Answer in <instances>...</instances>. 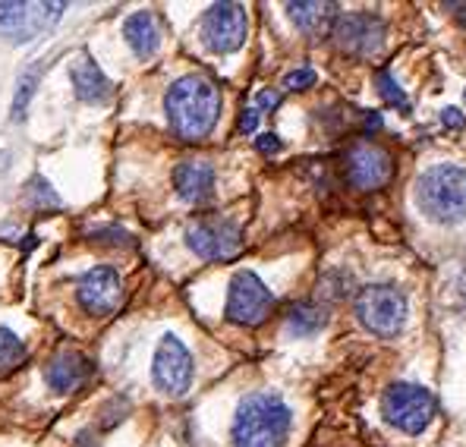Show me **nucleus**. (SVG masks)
<instances>
[{"label": "nucleus", "instance_id": "obj_1", "mask_svg": "<svg viewBox=\"0 0 466 447\" xmlns=\"http://www.w3.org/2000/svg\"><path fill=\"white\" fill-rule=\"evenodd\" d=\"M164 114L177 139L202 142L211 136L218 117H221V92L202 73L180 76L164 95Z\"/></svg>", "mask_w": 466, "mask_h": 447}, {"label": "nucleus", "instance_id": "obj_2", "mask_svg": "<svg viewBox=\"0 0 466 447\" xmlns=\"http://www.w3.org/2000/svg\"><path fill=\"white\" fill-rule=\"evenodd\" d=\"M293 429V412L271 391L243 397L233 416V447H284Z\"/></svg>", "mask_w": 466, "mask_h": 447}, {"label": "nucleus", "instance_id": "obj_3", "mask_svg": "<svg viewBox=\"0 0 466 447\" xmlns=\"http://www.w3.org/2000/svg\"><path fill=\"white\" fill-rule=\"evenodd\" d=\"M416 208L431 224H461L466 218V168L457 164H435L413 183Z\"/></svg>", "mask_w": 466, "mask_h": 447}, {"label": "nucleus", "instance_id": "obj_4", "mask_svg": "<svg viewBox=\"0 0 466 447\" xmlns=\"http://www.w3.org/2000/svg\"><path fill=\"white\" fill-rule=\"evenodd\" d=\"M353 312L369 334L394 337L407 321V297L390 284H369L356 293Z\"/></svg>", "mask_w": 466, "mask_h": 447}, {"label": "nucleus", "instance_id": "obj_5", "mask_svg": "<svg viewBox=\"0 0 466 447\" xmlns=\"http://www.w3.org/2000/svg\"><path fill=\"white\" fill-rule=\"evenodd\" d=\"M381 416L394 429L407 432V435H420V432L429 429L431 419H435V397L426 388H420V384L397 381L381 397Z\"/></svg>", "mask_w": 466, "mask_h": 447}, {"label": "nucleus", "instance_id": "obj_6", "mask_svg": "<svg viewBox=\"0 0 466 447\" xmlns=\"http://www.w3.org/2000/svg\"><path fill=\"white\" fill-rule=\"evenodd\" d=\"M64 10L66 4H60V0H54V4L51 0H45V4H23V0L0 4V38L13 41V45H25L45 29H51Z\"/></svg>", "mask_w": 466, "mask_h": 447}, {"label": "nucleus", "instance_id": "obj_7", "mask_svg": "<svg viewBox=\"0 0 466 447\" xmlns=\"http://www.w3.org/2000/svg\"><path fill=\"white\" fill-rule=\"evenodd\" d=\"M274 309V293L262 284V278L252 271H237L228 287V321L243 328L262 325Z\"/></svg>", "mask_w": 466, "mask_h": 447}, {"label": "nucleus", "instance_id": "obj_8", "mask_svg": "<svg viewBox=\"0 0 466 447\" xmlns=\"http://www.w3.org/2000/svg\"><path fill=\"white\" fill-rule=\"evenodd\" d=\"M196 366H193V353L187 350V343L177 334H164L157 340L155 350V362H152V378L155 388L167 397H183L193 384Z\"/></svg>", "mask_w": 466, "mask_h": 447}, {"label": "nucleus", "instance_id": "obj_9", "mask_svg": "<svg viewBox=\"0 0 466 447\" xmlns=\"http://www.w3.org/2000/svg\"><path fill=\"white\" fill-rule=\"evenodd\" d=\"M187 246L205 261H230L243 249V233L230 218H198L187 230Z\"/></svg>", "mask_w": 466, "mask_h": 447}, {"label": "nucleus", "instance_id": "obj_10", "mask_svg": "<svg viewBox=\"0 0 466 447\" xmlns=\"http://www.w3.org/2000/svg\"><path fill=\"white\" fill-rule=\"evenodd\" d=\"M385 19L375 13H340L331 25L334 45L353 57H369L385 45Z\"/></svg>", "mask_w": 466, "mask_h": 447}, {"label": "nucleus", "instance_id": "obj_11", "mask_svg": "<svg viewBox=\"0 0 466 447\" xmlns=\"http://www.w3.org/2000/svg\"><path fill=\"white\" fill-rule=\"evenodd\" d=\"M205 47L215 54H233L246 41V10L239 4H215L202 16Z\"/></svg>", "mask_w": 466, "mask_h": 447}, {"label": "nucleus", "instance_id": "obj_12", "mask_svg": "<svg viewBox=\"0 0 466 447\" xmlns=\"http://www.w3.org/2000/svg\"><path fill=\"white\" fill-rule=\"evenodd\" d=\"M344 164H347V183L360 192L381 189L390 177H394V161H390V155L385 148L372 146V142H360V146L350 148Z\"/></svg>", "mask_w": 466, "mask_h": 447}, {"label": "nucleus", "instance_id": "obj_13", "mask_svg": "<svg viewBox=\"0 0 466 447\" xmlns=\"http://www.w3.org/2000/svg\"><path fill=\"white\" fill-rule=\"evenodd\" d=\"M76 297H79V306L86 309L88 315H111L123 300V284H120V274L114 271L111 265H95L88 268L86 274L79 278V287H76Z\"/></svg>", "mask_w": 466, "mask_h": 447}, {"label": "nucleus", "instance_id": "obj_14", "mask_svg": "<svg viewBox=\"0 0 466 447\" xmlns=\"http://www.w3.org/2000/svg\"><path fill=\"white\" fill-rule=\"evenodd\" d=\"M88 375H92V362L82 353H76V350H64L54 360H47L45 366V381L57 394H73V391L88 381Z\"/></svg>", "mask_w": 466, "mask_h": 447}, {"label": "nucleus", "instance_id": "obj_15", "mask_svg": "<svg viewBox=\"0 0 466 447\" xmlns=\"http://www.w3.org/2000/svg\"><path fill=\"white\" fill-rule=\"evenodd\" d=\"M174 189H177V196L189 205L208 202L211 192H215V168H211L208 161H198V157L180 161L174 170Z\"/></svg>", "mask_w": 466, "mask_h": 447}, {"label": "nucleus", "instance_id": "obj_16", "mask_svg": "<svg viewBox=\"0 0 466 447\" xmlns=\"http://www.w3.org/2000/svg\"><path fill=\"white\" fill-rule=\"evenodd\" d=\"M70 79H73V88H76V98L86 101V105H107L114 95V86L101 66L95 64L88 54H79L76 60L70 64Z\"/></svg>", "mask_w": 466, "mask_h": 447}, {"label": "nucleus", "instance_id": "obj_17", "mask_svg": "<svg viewBox=\"0 0 466 447\" xmlns=\"http://www.w3.org/2000/svg\"><path fill=\"white\" fill-rule=\"evenodd\" d=\"M123 36H127L129 47L136 51V57H152V54L161 47V19L155 13L142 10V13H133L123 25Z\"/></svg>", "mask_w": 466, "mask_h": 447}, {"label": "nucleus", "instance_id": "obj_18", "mask_svg": "<svg viewBox=\"0 0 466 447\" xmlns=\"http://www.w3.org/2000/svg\"><path fill=\"white\" fill-rule=\"evenodd\" d=\"M287 13L290 19L306 32V36H325L328 29L334 25V19L340 16V6L338 4H287Z\"/></svg>", "mask_w": 466, "mask_h": 447}, {"label": "nucleus", "instance_id": "obj_19", "mask_svg": "<svg viewBox=\"0 0 466 447\" xmlns=\"http://www.w3.org/2000/svg\"><path fill=\"white\" fill-rule=\"evenodd\" d=\"M328 325V312L315 302H297L287 312V331L293 337H312Z\"/></svg>", "mask_w": 466, "mask_h": 447}, {"label": "nucleus", "instance_id": "obj_20", "mask_svg": "<svg viewBox=\"0 0 466 447\" xmlns=\"http://www.w3.org/2000/svg\"><path fill=\"white\" fill-rule=\"evenodd\" d=\"M41 60H35V66H29V70L23 73V79H19V86H16V98H13V123H23V117H25V107H29V101H32V92H35V86H38V79H41Z\"/></svg>", "mask_w": 466, "mask_h": 447}, {"label": "nucleus", "instance_id": "obj_21", "mask_svg": "<svg viewBox=\"0 0 466 447\" xmlns=\"http://www.w3.org/2000/svg\"><path fill=\"white\" fill-rule=\"evenodd\" d=\"M25 360V343L6 325H0V372H10Z\"/></svg>", "mask_w": 466, "mask_h": 447}, {"label": "nucleus", "instance_id": "obj_22", "mask_svg": "<svg viewBox=\"0 0 466 447\" xmlns=\"http://www.w3.org/2000/svg\"><path fill=\"white\" fill-rule=\"evenodd\" d=\"M375 86H379L381 98H385L390 107H397V111H403V114L410 111V105H407V98H403L400 86H397V79L388 70H381L379 76H375Z\"/></svg>", "mask_w": 466, "mask_h": 447}, {"label": "nucleus", "instance_id": "obj_23", "mask_svg": "<svg viewBox=\"0 0 466 447\" xmlns=\"http://www.w3.org/2000/svg\"><path fill=\"white\" fill-rule=\"evenodd\" d=\"M315 82H319V76H315L312 66H299V70H290L284 76V88H290V92H306Z\"/></svg>", "mask_w": 466, "mask_h": 447}, {"label": "nucleus", "instance_id": "obj_24", "mask_svg": "<svg viewBox=\"0 0 466 447\" xmlns=\"http://www.w3.org/2000/svg\"><path fill=\"white\" fill-rule=\"evenodd\" d=\"M88 237H95L98 243H116V246H127L129 239H133L127 230H120V227H95V230H88Z\"/></svg>", "mask_w": 466, "mask_h": 447}, {"label": "nucleus", "instance_id": "obj_25", "mask_svg": "<svg viewBox=\"0 0 466 447\" xmlns=\"http://www.w3.org/2000/svg\"><path fill=\"white\" fill-rule=\"evenodd\" d=\"M256 148L262 151V155H278V151L284 148V142H280L274 133H262V136L256 139Z\"/></svg>", "mask_w": 466, "mask_h": 447}, {"label": "nucleus", "instance_id": "obj_26", "mask_svg": "<svg viewBox=\"0 0 466 447\" xmlns=\"http://www.w3.org/2000/svg\"><path fill=\"white\" fill-rule=\"evenodd\" d=\"M256 127H258V111H256V107H246L243 117H239V133L252 136V133H256Z\"/></svg>", "mask_w": 466, "mask_h": 447}, {"label": "nucleus", "instance_id": "obj_27", "mask_svg": "<svg viewBox=\"0 0 466 447\" xmlns=\"http://www.w3.org/2000/svg\"><path fill=\"white\" fill-rule=\"evenodd\" d=\"M441 123L448 129H461L463 123H466V114H461L457 107H444V111H441Z\"/></svg>", "mask_w": 466, "mask_h": 447}, {"label": "nucleus", "instance_id": "obj_28", "mask_svg": "<svg viewBox=\"0 0 466 447\" xmlns=\"http://www.w3.org/2000/svg\"><path fill=\"white\" fill-rule=\"evenodd\" d=\"M278 105H280V95L278 92H268V88H265V92L256 95V107H262V111H274Z\"/></svg>", "mask_w": 466, "mask_h": 447}, {"label": "nucleus", "instance_id": "obj_29", "mask_svg": "<svg viewBox=\"0 0 466 447\" xmlns=\"http://www.w3.org/2000/svg\"><path fill=\"white\" fill-rule=\"evenodd\" d=\"M444 10H454L457 23H463V25H466V4H444Z\"/></svg>", "mask_w": 466, "mask_h": 447}, {"label": "nucleus", "instance_id": "obj_30", "mask_svg": "<svg viewBox=\"0 0 466 447\" xmlns=\"http://www.w3.org/2000/svg\"><path fill=\"white\" fill-rule=\"evenodd\" d=\"M381 129V114H369L366 117V133H379Z\"/></svg>", "mask_w": 466, "mask_h": 447}]
</instances>
